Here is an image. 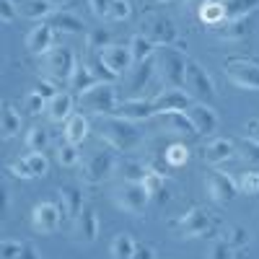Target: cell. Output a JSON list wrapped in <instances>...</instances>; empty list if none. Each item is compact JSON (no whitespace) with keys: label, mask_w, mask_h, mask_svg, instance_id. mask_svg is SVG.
Segmentation results:
<instances>
[{"label":"cell","mask_w":259,"mask_h":259,"mask_svg":"<svg viewBox=\"0 0 259 259\" xmlns=\"http://www.w3.org/2000/svg\"><path fill=\"white\" fill-rule=\"evenodd\" d=\"M99 138L109 148L122 150V153H133V150H138L143 145V133L138 130V124L119 114L99 119Z\"/></svg>","instance_id":"1"},{"label":"cell","mask_w":259,"mask_h":259,"mask_svg":"<svg viewBox=\"0 0 259 259\" xmlns=\"http://www.w3.org/2000/svg\"><path fill=\"white\" fill-rule=\"evenodd\" d=\"M187 52L177 47H158L153 52V65H156V75L166 89H182L184 85V68H187Z\"/></svg>","instance_id":"2"},{"label":"cell","mask_w":259,"mask_h":259,"mask_svg":"<svg viewBox=\"0 0 259 259\" xmlns=\"http://www.w3.org/2000/svg\"><path fill=\"white\" fill-rule=\"evenodd\" d=\"M80 106L89 109L96 117H112L119 109V96H117V85L114 83H96L94 89L78 96Z\"/></svg>","instance_id":"3"},{"label":"cell","mask_w":259,"mask_h":259,"mask_svg":"<svg viewBox=\"0 0 259 259\" xmlns=\"http://www.w3.org/2000/svg\"><path fill=\"white\" fill-rule=\"evenodd\" d=\"M75 52L70 47H55L41 57V73L47 80H52L55 85L60 83H70L73 70H75Z\"/></svg>","instance_id":"4"},{"label":"cell","mask_w":259,"mask_h":259,"mask_svg":"<svg viewBox=\"0 0 259 259\" xmlns=\"http://www.w3.org/2000/svg\"><path fill=\"white\" fill-rule=\"evenodd\" d=\"M182 89L189 94V99H197L202 104H210L215 96H218V91H215V83L212 78L207 75V70L202 68V65L197 60H187V68H184V85Z\"/></svg>","instance_id":"5"},{"label":"cell","mask_w":259,"mask_h":259,"mask_svg":"<svg viewBox=\"0 0 259 259\" xmlns=\"http://www.w3.org/2000/svg\"><path fill=\"white\" fill-rule=\"evenodd\" d=\"M78 166H80V179L85 184H101L117 171V156L112 150H99V153L83 158Z\"/></svg>","instance_id":"6"},{"label":"cell","mask_w":259,"mask_h":259,"mask_svg":"<svg viewBox=\"0 0 259 259\" xmlns=\"http://www.w3.org/2000/svg\"><path fill=\"white\" fill-rule=\"evenodd\" d=\"M171 228H174L182 239H200V236H215V226H212V218L200 210V207H192L187 210L182 218L171 221L168 223Z\"/></svg>","instance_id":"7"},{"label":"cell","mask_w":259,"mask_h":259,"mask_svg":"<svg viewBox=\"0 0 259 259\" xmlns=\"http://www.w3.org/2000/svg\"><path fill=\"white\" fill-rule=\"evenodd\" d=\"M226 78L244 91H259V62L246 57H233L223 65Z\"/></svg>","instance_id":"8"},{"label":"cell","mask_w":259,"mask_h":259,"mask_svg":"<svg viewBox=\"0 0 259 259\" xmlns=\"http://www.w3.org/2000/svg\"><path fill=\"white\" fill-rule=\"evenodd\" d=\"M112 200H114V205H117L122 212L140 215V212L148 207V202H150V194L145 192L143 184L124 182V184H119V187L112 192Z\"/></svg>","instance_id":"9"},{"label":"cell","mask_w":259,"mask_h":259,"mask_svg":"<svg viewBox=\"0 0 259 259\" xmlns=\"http://www.w3.org/2000/svg\"><path fill=\"white\" fill-rule=\"evenodd\" d=\"M148 41H153L156 47H171L177 41V26L168 16L153 13L143 18V31H140Z\"/></svg>","instance_id":"10"},{"label":"cell","mask_w":259,"mask_h":259,"mask_svg":"<svg viewBox=\"0 0 259 259\" xmlns=\"http://www.w3.org/2000/svg\"><path fill=\"white\" fill-rule=\"evenodd\" d=\"M184 114L189 117L192 127L197 135H212L215 130H218V114H215V109L210 104H202V101H192Z\"/></svg>","instance_id":"11"},{"label":"cell","mask_w":259,"mask_h":259,"mask_svg":"<svg viewBox=\"0 0 259 259\" xmlns=\"http://www.w3.org/2000/svg\"><path fill=\"white\" fill-rule=\"evenodd\" d=\"M205 189L210 194V200L218 202V205H228L236 194H239L236 182L228 174H223V171H210L207 179H205Z\"/></svg>","instance_id":"12"},{"label":"cell","mask_w":259,"mask_h":259,"mask_svg":"<svg viewBox=\"0 0 259 259\" xmlns=\"http://www.w3.org/2000/svg\"><path fill=\"white\" fill-rule=\"evenodd\" d=\"M99 215L94 207L89 205H83V210L75 215V221H73V239L78 244H94L99 239Z\"/></svg>","instance_id":"13"},{"label":"cell","mask_w":259,"mask_h":259,"mask_svg":"<svg viewBox=\"0 0 259 259\" xmlns=\"http://www.w3.org/2000/svg\"><path fill=\"white\" fill-rule=\"evenodd\" d=\"M62 218H60V207L57 202H36L31 210V228L41 236L55 233L60 228Z\"/></svg>","instance_id":"14"},{"label":"cell","mask_w":259,"mask_h":259,"mask_svg":"<svg viewBox=\"0 0 259 259\" xmlns=\"http://www.w3.org/2000/svg\"><path fill=\"white\" fill-rule=\"evenodd\" d=\"M57 45V31L47 24V21H39V24L26 34V50L36 57H45L50 50H55Z\"/></svg>","instance_id":"15"},{"label":"cell","mask_w":259,"mask_h":259,"mask_svg":"<svg viewBox=\"0 0 259 259\" xmlns=\"http://www.w3.org/2000/svg\"><path fill=\"white\" fill-rule=\"evenodd\" d=\"M99 60L109 68L117 78L119 75H127L130 68H133V55H130V47L127 45H109L99 52Z\"/></svg>","instance_id":"16"},{"label":"cell","mask_w":259,"mask_h":259,"mask_svg":"<svg viewBox=\"0 0 259 259\" xmlns=\"http://www.w3.org/2000/svg\"><path fill=\"white\" fill-rule=\"evenodd\" d=\"M57 207H60V218L62 221H75V215L83 210V192L73 184H65L57 189Z\"/></svg>","instance_id":"17"},{"label":"cell","mask_w":259,"mask_h":259,"mask_svg":"<svg viewBox=\"0 0 259 259\" xmlns=\"http://www.w3.org/2000/svg\"><path fill=\"white\" fill-rule=\"evenodd\" d=\"M150 101H153L156 114H161V112H184L187 106L192 104V99H189V94L184 89H166V91H161L156 99H150Z\"/></svg>","instance_id":"18"},{"label":"cell","mask_w":259,"mask_h":259,"mask_svg":"<svg viewBox=\"0 0 259 259\" xmlns=\"http://www.w3.org/2000/svg\"><path fill=\"white\" fill-rule=\"evenodd\" d=\"M256 26L254 16H241V18H231V21H223L221 26H215L212 31L218 34L221 39H228V41H236V39H246Z\"/></svg>","instance_id":"19"},{"label":"cell","mask_w":259,"mask_h":259,"mask_svg":"<svg viewBox=\"0 0 259 259\" xmlns=\"http://www.w3.org/2000/svg\"><path fill=\"white\" fill-rule=\"evenodd\" d=\"M117 114L130 122H143V119H153L156 109H153V101L150 99H124V101H119Z\"/></svg>","instance_id":"20"},{"label":"cell","mask_w":259,"mask_h":259,"mask_svg":"<svg viewBox=\"0 0 259 259\" xmlns=\"http://www.w3.org/2000/svg\"><path fill=\"white\" fill-rule=\"evenodd\" d=\"M236 156V143L228 140V138H215L205 145L202 150V158L210 163V166H218V163H226Z\"/></svg>","instance_id":"21"},{"label":"cell","mask_w":259,"mask_h":259,"mask_svg":"<svg viewBox=\"0 0 259 259\" xmlns=\"http://www.w3.org/2000/svg\"><path fill=\"white\" fill-rule=\"evenodd\" d=\"M73 106H75V96L70 91H57L47 106H45V112L50 117V122H65L70 114H73Z\"/></svg>","instance_id":"22"},{"label":"cell","mask_w":259,"mask_h":259,"mask_svg":"<svg viewBox=\"0 0 259 259\" xmlns=\"http://www.w3.org/2000/svg\"><path fill=\"white\" fill-rule=\"evenodd\" d=\"M89 130H91L89 117H83V114H70L68 119H65L62 138H65V143H70V145H80L85 138H89Z\"/></svg>","instance_id":"23"},{"label":"cell","mask_w":259,"mask_h":259,"mask_svg":"<svg viewBox=\"0 0 259 259\" xmlns=\"http://www.w3.org/2000/svg\"><path fill=\"white\" fill-rule=\"evenodd\" d=\"M47 24H50L57 34H83V26H85L75 13H68V11H55V13L47 18Z\"/></svg>","instance_id":"24"},{"label":"cell","mask_w":259,"mask_h":259,"mask_svg":"<svg viewBox=\"0 0 259 259\" xmlns=\"http://www.w3.org/2000/svg\"><path fill=\"white\" fill-rule=\"evenodd\" d=\"M21 133V114L13 109V104L0 101V138L11 140Z\"/></svg>","instance_id":"25"},{"label":"cell","mask_w":259,"mask_h":259,"mask_svg":"<svg viewBox=\"0 0 259 259\" xmlns=\"http://www.w3.org/2000/svg\"><path fill=\"white\" fill-rule=\"evenodd\" d=\"M153 78H156L153 57H148V60H143V62H135L133 68H130V85H133V91H143Z\"/></svg>","instance_id":"26"},{"label":"cell","mask_w":259,"mask_h":259,"mask_svg":"<svg viewBox=\"0 0 259 259\" xmlns=\"http://www.w3.org/2000/svg\"><path fill=\"white\" fill-rule=\"evenodd\" d=\"M13 3H16V11L21 16L31 18V21H47L55 13V8L47 6L45 0H13Z\"/></svg>","instance_id":"27"},{"label":"cell","mask_w":259,"mask_h":259,"mask_svg":"<svg viewBox=\"0 0 259 259\" xmlns=\"http://www.w3.org/2000/svg\"><path fill=\"white\" fill-rule=\"evenodd\" d=\"M99 80L94 78V73L89 70V65L85 62H80V65H75V70H73V78H70V94H75V96H80V94H85L89 89H94Z\"/></svg>","instance_id":"28"},{"label":"cell","mask_w":259,"mask_h":259,"mask_svg":"<svg viewBox=\"0 0 259 259\" xmlns=\"http://www.w3.org/2000/svg\"><path fill=\"white\" fill-rule=\"evenodd\" d=\"M221 6H223L226 21H231V18L251 16V13L259 8V0H221Z\"/></svg>","instance_id":"29"},{"label":"cell","mask_w":259,"mask_h":259,"mask_svg":"<svg viewBox=\"0 0 259 259\" xmlns=\"http://www.w3.org/2000/svg\"><path fill=\"white\" fill-rule=\"evenodd\" d=\"M197 16H200V21H202V24H205V26H210V29L221 26L223 21H226L221 0H207V3H202V6L197 8Z\"/></svg>","instance_id":"30"},{"label":"cell","mask_w":259,"mask_h":259,"mask_svg":"<svg viewBox=\"0 0 259 259\" xmlns=\"http://www.w3.org/2000/svg\"><path fill=\"white\" fill-rule=\"evenodd\" d=\"M221 241H223V244H228L233 251H239V249L249 246L251 233H249L244 226H226V228H223V233H221Z\"/></svg>","instance_id":"31"},{"label":"cell","mask_w":259,"mask_h":259,"mask_svg":"<svg viewBox=\"0 0 259 259\" xmlns=\"http://www.w3.org/2000/svg\"><path fill=\"white\" fill-rule=\"evenodd\" d=\"M168 130H174V133H182V135H197L194 133V127H192V122H189V117L184 114V112H161V114H156Z\"/></svg>","instance_id":"32"},{"label":"cell","mask_w":259,"mask_h":259,"mask_svg":"<svg viewBox=\"0 0 259 259\" xmlns=\"http://www.w3.org/2000/svg\"><path fill=\"white\" fill-rule=\"evenodd\" d=\"M127 47H130V55H133V65L143 62L148 57H153V52H156V45H153V41H148L143 34H135L133 39L127 41Z\"/></svg>","instance_id":"33"},{"label":"cell","mask_w":259,"mask_h":259,"mask_svg":"<svg viewBox=\"0 0 259 259\" xmlns=\"http://www.w3.org/2000/svg\"><path fill=\"white\" fill-rule=\"evenodd\" d=\"M117 168H119V174L124 177V182L143 184V179H145V174H148L150 166H145V163H140V161H122V163H117Z\"/></svg>","instance_id":"34"},{"label":"cell","mask_w":259,"mask_h":259,"mask_svg":"<svg viewBox=\"0 0 259 259\" xmlns=\"http://www.w3.org/2000/svg\"><path fill=\"white\" fill-rule=\"evenodd\" d=\"M135 246H138V244H135V239H133L130 233H117L109 251H112L114 259H130V256L135 254Z\"/></svg>","instance_id":"35"},{"label":"cell","mask_w":259,"mask_h":259,"mask_svg":"<svg viewBox=\"0 0 259 259\" xmlns=\"http://www.w3.org/2000/svg\"><path fill=\"white\" fill-rule=\"evenodd\" d=\"M47 145H50V133H47L45 127L34 124L29 133H26V148L31 150V153H45Z\"/></svg>","instance_id":"36"},{"label":"cell","mask_w":259,"mask_h":259,"mask_svg":"<svg viewBox=\"0 0 259 259\" xmlns=\"http://www.w3.org/2000/svg\"><path fill=\"white\" fill-rule=\"evenodd\" d=\"M112 45V31L109 29H104V26H96L89 31V36H85V47H89V52H101L104 47H109Z\"/></svg>","instance_id":"37"},{"label":"cell","mask_w":259,"mask_h":259,"mask_svg":"<svg viewBox=\"0 0 259 259\" xmlns=\"http://www.w3.org/2000/svg\"><path fill=\"white\" fill-rule=\"evenodd\" d=\"M57 163L65 166V168L78 166V163H80V150H78V145L60 143V148H57Z\"/></svg>","instance_id":"38"},{"label":"cell","mask_w":259,"mask_h":259,"mask_svg":"<svg viewBox=\"0 0 259 259\" xmlns=\"http://www.w3.org/2000/svg\"><path fill=\"white\" fill-rule=\"evenodd\" d=\"M189 148L187 145H182V143H174V145H168L166 148V153H163V158H166V163L168 166H174V168H179V166H184L187 161H189Z\"/></svg>","instance_id":"39"},{"label":"cell","mask_w":259,"mask_h":259,"mask_svg":"<svg viewBox=\"0 0 259 259\" xmlns=\"http://www.w3.org/2000/svg\"><path fill=\"white\" fill-rule=\"evenodd\" d=\"M143 187H145V192L150 194V197H158V194H163L166 177L161 174V171H156V168H148V174L143 179Z\"/></svg>","instance_id":"40"},{"label":"cell","mask_w":259,"mask_h":259,"mask_svg":"<svg viewBox=\"0 0 259 259\" xmlns=\"http://www.w3.org/2000/svg\"><path fill=\"white\" fill-rule=\"evenodd\" d=\"M85 65H89V70L94 73V78L99 80V83H114L117 80V75L109 70V68H106V65L99 60V57H94V60H89V62H85Z\"/></svg>","instance_id":"41"},{"label":"cell","mask_w":259,"mask_h":259,"mask_svg":"<svg viewBox=\"0 0 259 259\" xmlns=\"http://www.w3.org/2000/svg\"><path fill=\"white\" fill-rule=\"evenodd\" d=\"M236 187L244 194H259V171H244L239 182H236Z\"/></svg>","instance_id":"42"},{"label":"cell","mask_w":259,"mask_h":259,"mask_svg":"<svg viewBox=\"0 0 259 259\" xmlns=\"http://www.w3.org/2000/svg\"><path fill=\"white\" fill-rule=\"evenodd\" d=\"M26 163H29V168H31L34 177H47L50 161H47L45 153H29V156H26Z\"/></svg>","instance_id":"43"},{"label":"cell","mask_w":259,"mask_h":259,"mask_svg":"<svg viewBox=\"0 0 259 259\" xmlns=\"http://www.w3.org/2000/svg\"><path fill=\"white\" fill-rule=\"evenodd\" d=\"M130 13H133V6H130V0H112L109 3V16L112 21H127Z\"/></svg>","instance_id":"44"},{"label":"cell","mask_w":259,"mask_h":259,"mask_svg":"<svg viewBox=\"0 0 259 259\" xmlns=\"http://www.w3.org/2000/svg\"><path fill=\"white\" fill-rule=\"evenodd\" d=\"M236 150L241 153L244 161H249V163H259V143L241 140V143H236Z\"/></svg>","instance_id":"45"},{"label":"cell","mask_w":259,"mask_h":259,"mask_svg":"<svg viewBox=\"0 0 259 259\" xmlns=\"http://www.w3.org/2000/svg\"><path fill=\"white\" fill-rule=\"evenodd\" d=\"M45 106H47V101L45 99H41L39 94H26V99H24V109L31 114V117H36V114H41V112H45Z\"/></svg>","instance_id":"46"},{"label":"cell","mask_w":259,"mask_h":259,"mask_svg":"<svg viewBox=\"0 0 259 259\" xmlns=\"http://www.w3.org/2000/svg\"><path fill=\"white\" fill-rule=\"evenodd\" d=\"M21 249H24V244H21V241H13V239L0 241V259H18Z\"/></svg>","instance_id":"47"},{"label":"cell","mask_w":259,"mask_h":259,"mask_svg":"<svg viewBox=\"0 0 259 259\" xmlns=\"http://www.w3.org/2000/svg\"><path fill=\"white\" fill-rule=\"evenodd\" d=\"M207 259H233V249L218 239V241H215V244L210 246V251H207Z\"/></svg>","instance_id":"48"},{"label":"cell","mask_w":259,"mask_h":259,"mask_svg":"<svg viewBox=\"0 0 259 259\" xmlns=\"http://www.w3.org/2000/svg\"><path fill=\"white\" fill-rule=\"evenodd\" d=\"M8 171L16 177V179H34V174H31V168H29V163H26V158H18V161H13L11 166H8Z\"/></svg>","instance_id":"49"},{"label":"cell","mask_w":259,"mask_h":259,"mask_svg":"<svg viewBox=\"0 0 259 259\" xmlns=\"http://www.w3.org/2000/svg\"><path fill=\"white\" fill-rule=\"evenodd\" d=\"M18 16L13 0H0V24H13Z\"/></svg>","instance_id":"50"},{"label":"cell","mask_w":259,"mask_h":259,"mask_svg":"<svg viewBox=\"0 0 259 259\" xmlns=\"http://www.w3.org/2000/svg\"><path fill=\"white\" fill-rule=\"evenodd\" d=\"M34 94H39L45 101H50V99L57 94V85H55L52 80H47V78H41V80H36V85H34Z\"/></svg>","instance_id":"51"},{"label":"cell","mask_w":259,"mask_h":259,"mask_svg":"<svg viewBox=\"0 0 259 259\" xmlns=\"http://www.w3.org/2000/svg\"><path fill=\"white\" fill-rule=\"evenodd\" d=\"M109 3H112V0H89V8H91L94 16L106 18V16H109Z\"/></svg>","instance_id":"52"},{"label":"cell","mask_w":259,"mask_h":259,"mask_svg":"<svg viewBox=\"0 0 259 259\" xmlns=\"http://www.w3.org/2000/svg\"><path fill=\"white\" fill-rule=\"evenodd\" d=\"M8 210H11V194H8V187L0 182V221H6Z\"/></svg>","instance_id":"53"},{"label":"cell","mask_w":259,"mask_h":259,"mask_svg":"<svg viewBox=\"0 0 259 259\" xmlns=\"http://www.w3.org/2000/svg\"><path fill=\"white\" fill-rule=\"evenodd\" d=\"M244 138L251 140V143H259V117L256 119H249L244 124Z\"/></svg>","instance_id":"54"},{"label":"cell","mask_w":259,"mask_h":259,"mask_svg":"<svg viewBox=\"0 0 259 259\" xmlns=\"http://www.w3.org/2000/svg\"><path fill=\"white\" fill-rule=\"evenodd\" d=\"M130 259H156V249L148 246V244H138L135 246V254L130 256Z\"/></svg>","instance_id":"55"},{"label":"cell","mask_w":259,"mask_h":259,"mask_svg":"<svg viewBox=\"0 0 259 259\" xmlns=\"http://www.w3.org/2000/svg\"><path fill=\"white\" fill-rule=\"evenodd\" d=\"M18 259H39V251H36L31 244H24V249H21Z\"/></svg>","instance_id":"56"},{"label":"cell","mask_w":259,"mask_h":259,"mask_svg":"<svg viewBox=\"0 0 259 259\" xmlns=\"http://www.w3.org/2000/svg\"><path fill=\"white\" fill-rule=\"evenodd\" d=\"M47 6H52V8H62V6H68L70 0H45Z\"/></svg>","instance_id":"57"},{"label":"cell","mask_w":259,"mask_h":259,"mask_svg":"<svg viewBox=\"0 0 259 259\" xmlns=\"http://www.w3.org/2000/svg\"><path fill=\"white\" fill-rule=\"evenodd\" d=\"M184 3H187V6H194V8H200L202 3H207V0H184Z\"/></svg>","instance_id":"58"},{"label":"cell","mask_w":259,"mask_h":259,"mask_svg":"<svg viewBox=\"0 0 259 259\" xmlns=\"http://www.w3.org/2000/svg\"><path fill=\"white\" fill-rule=\"evenodd\" d=\"M158 3H171V0H158Z\"/></svg>","instance_id":"59"}]
</instances>
